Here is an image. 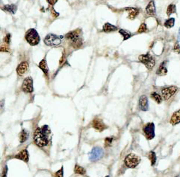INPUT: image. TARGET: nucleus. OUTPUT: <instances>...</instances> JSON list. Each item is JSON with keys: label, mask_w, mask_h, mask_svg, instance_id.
<instances>
[{"label": "nucleus", "mask_w": 180, "mask_h": 177, "mask_svg": "<svg viewBox=\"0 0 180 177\" xmlns=\"http://www.w3.org/2000/svg\"><path fill=\"white\" fill-rule=\"evenodd\" d=\"M51 133L50 129L47 125L41 128H37L34 133V142L38 148H44L49 144L48 135Z\"/></svg>", "instance_id": "obj_1"}, {"label": "nucleus", "mask_w": 180, "mask_h": 177, "mask_svg": "<svg viewBox=\"0 0 180 177\" xmlns=\"http://www.w3.org/2000/svg\"><path fill=\"white\" fill-rule=\"evenodd\" d=\"M66 38L69 40L70 45L74 48H79L82 44V39L79 35V31H70L66 35Z\"/></svg>", "instance_id": "obj_2"}, {"label": "nucleus", "mask_w": 180, "mask_h": 177, "mask_svg": "<svg viewBox=\"0 0 180 177\" xmlns=\"http://www.w3.org/2000/svg\"><path fill=\"white\" fill-rule=\"evenodd\" d=\"M141 162V158L135 153H129L125 157L124 163L129 168H135Z\"/></svg>", "instance_id": "obj_3"}, {"label": "nucleus", "mask_w": 180, "mask_h": 177, "mask_svg": "<svg viewBox=\"0 0 180 177\" xmlns=\"http://www.w3.org/2000/svg\"><path fill=\"white\" fill-rule=\"evenodd\" d=\"M26 40L31 45H37L40 43V36L37 31L34 28L29 29L26 34Z\"/></svg>", "instance_id": "obj_4"}, {"label": "nucleus", "mask_w": 180, "mask_h": 177, "mask_svg": "<svg viewBox=\"0 0 180 177\" xmlns=\"http://www.w3.org/2000/svg\"><path fill=\"white\" fill-rule=\"evenodd\" d=\"M139 61L142 62L149 70H152L155 66V63H156L153 57L148 53L139 56Z\"/></svg>", "instance_id": "obj_5"}, {"label": "nucleus", "mask_w": 180, "mask_h": 177, "mask_svg": "<svg viewBox=\"0 0 180 177\" xmlns=\"http://www.w3.org/2000/svg\"><path fill=\"white\" fill-rule=\"evenodd\" d=\"M44 43L49 46H58L61 43V37L53 34H49L44 39Z\"/></svg>", "instance_id": "obj_6"}, {"label": "nucleus", "mask_w": 180, "mask_h": 177, "mask_svg": "<svg viewBox=\"0 0 180 177\" xmlns=\"http://www.w3.org/2000/svg\"><path fill=\"white\" fill-rule=\"evenodd\" d=\"M143 135L147 140H152L155 137V125L153 123H147L143 127Z\"/></svg>", "instance_id": "obj_7"}, {"label": "nucleus", "mask_w": 180, "mask_h": 177, "mask_svg": "<svg viewBox=\"0 0 180 177\" xmlns=\"http://www.w3.org/2000/svg\"><path fill=\"white\" fill-rule=\"evenodd\" d=\"M104 153L103 150L101 148L96 147L92 149L91 153H89V159L91 161H96L102 157Z\"/></svg>", "instance_id": "obj_8"}, {"label": "nucleus", "mask_w": 180, "mask_h": 177, "mask_svg": "<svg viewBox=\"0 0 180 177\" xmlns=\"http://www.w3.org/2000/svg\"><path fill=\"white\" fill-rule=\"evenodd\" d=\"M22 90L26 93H32L34 91L33 79L31 77H27L24 79L22 84Z\"/></svg>", "instance_id": "obj_9"}, {"label": "nucleus", "mask_w": 180, "mask_h": 177, "mask_svg": "<svg viewBox=\"0 0 180 177\" xmlns=\"http://www.w3.org/2000/svg\"><path fill=\"white\" fill-rule=\"evenodd\" d=\"M177 90H178V89L176 86L165 87L161 89V95H162L164 100H169L174 94H176Z\"/></svg>", "instance_id": "obj_10"}, {"label": "nucleus", "mask_w": 180, "mask_h": 177, "mask_svg": "<svg viewBox=\"0 0 180 177\" xmlns=\"http://www.w3.org/2000/svg\"><path fill=\"white\" fill-rule=\"evenodd\" d=\"M92 126L96 131H99V132H102L108 128V126L102 121V120L97 118H94L92 122Z\"/></svg>", "instance_id": "obj_11"}, {"label": "nucleus", "mask_w": 180, "mask_h": 177, "mask_svg": "<svg viewBox=\"0 0 180 177\" xmlns=\"http://www.w3.org/2000/svg\"><path fill=\"white\" fill-rule=\"evenodd\" d=\"M28 71V63L26 61H23L18 65L17 68V72L19 76H23Z\"/></svg>", "instance_id": "obj_12"}, {"label": "nucleus", "mask_w": 180, "mask_h": 177, "mask_svg": "<svg viewBox=\"0 0 180 177\" xmlns=\"http://www.w3.org/2000/svg\"><path fill=\"white\" fill-rule=\"evenodd\" d=\"M138 106L140 108L141 110L142 111H147L149 109V102L148 99H147L146 95H142L141 97L139 98V101H138Z\"/></svg>", "instance_id": "obj_13"}, {"label": "nucleus", "mask_w": 180, "mask_h": 177, "mask_svg": "<svg viewBox=\"0 0 180 177\" xmlns=\"http://www.w3.org/2000/svg\"><path fill=\"white\" fill-rule=\"evenodd\" d=\"M14 158H17V159L21 160V161H25V162H28V160H29V154H28L27 149L22 150L20 152L16 154V156H14Z\"/></svg>", "instance_id": "obj_14"}, {"label": "nucleus", "mask_w": 180, "mask_h": 177, "mask_svg": "<svg viewBox=\"0 0 180 177\" xmlns=\"http://www.w3.org/2000/svg\"><path fill=\"white\" fill-rule=\"evenodd\" d=\"M146 13L148 16H155L156 13V5L154 3V1H151L149 2L147 5V8H146Z\"/></svg>", "instance_id": "obj_15"}, {"label": "nucleus", "mask_w": 180, "mask_h": 177, "mask_svg": "<svg viewBox=\"0 0 180 177\" xmlns=\"http://www.w3.org/2000/svg\"><path fill=\"white\" fill-rule=\"evenodd\" d=\"M126 10L129 12V16L128 17L130 19H134L139 14V10L135 8H126Z\"/></svg>", "instance_id": "obj_16"}, {"label": "nucleus", "mask_w": 180, "mask_h": 177, "mask_svg": "<svg viewBox=\"0 0 180 177\" xmlns=\"http://www.w3.org/2000/svg\"><path fill=\"white\" fill-rule=\"evenodd\" d=\"M166 61H164V62H161L159 68L158 69L157 71H156V74L158 75H160V76H163V75H167V73H168V69L166 67Z\"/></svg>", "instance_id": "obj_17"}, {"label": "nucleus", "mask_w": 180, "mask_h": 177, "mask_svg": "<svg viewBox=\"0 0 180 177\" xmlns=\"http://www.w3.org/2000/svg\"><path fill=\"white\" fill-rule=\"evenodd\" d=\"M180 123V109L175 112L170 118V123L173 125L178 124Z\"/></svg>", "instance_id": "obj_18"}, {"label": "nucleus", "mask_w": 180, "mask_h": 177, "mask_svg": "<svg viewBox=\"0 0 180 177\" xmlns=\"http://www.w3.org/2000/svg\"><path fill=\"white\" fill-rule=\"evenodd\" d=\"M28 136H29V133L26 130H23L21 132H19V142L23 144L25 141H26L27 139H28Z\"/></svg>", "instance_id": "obj_19"}, {"label": "nucleus", "mask_w": 180, "mask_h": 177, "mask_svg": "<svg viewBox=\"0 0 180 177\" xmlns=\"http://www.w3.org/2000/svg\"><path fill=\"white\" fill-rule=\"evenodd\" d=\"M39 68L42 70L43 72L45 74V75H47L49 73V67L47 66V62H46V60L44 58L42 60L40 61L39 63Z\"/></svg>", "instance_id": "obj_20"}, {"label": "nucleus", "mask_w": 180, "mask_h": 177, "mask_svg": "<svg viewBox=\"0 0 180 177\" xmlns=\"http://www.w3.org/2000/svg\"><path fill=\"white\" fill-rule=\"evenodd\" d=\"M117 30V28L116 26L113 25L111 23H106L103 25V31L106 32V33H109V32H112V31H115Z\"/></svg>", "instance_id": "obj_21"}, {"label": "nucleus", "mask_w": 180, "mask_h": 177, "mask_svg": "<svg viewBox=\"0 0 180 177\" xmlns=\"http://www.w3.org/2000/svg\"><path fill=\"white\" fill-rule=\"evenodd\" d=\"M4 10H6L7 12L11 13V14H15L17 11V6L15 5H6L3 8Z\"/></svg>", "instance_id": "obj_22"}, {"label": "nucleus", "mask_w": 180, "mask_h": 177, "mask_svg": "<svg viewBox=\"0 0 180 177\" xmlns=\"http://www.w3.org/2000/svg\"><path fill=\"white\" fill-rule=\"evenodd\" d=\"M148 158L151 162L152 166H154L156 163V160H157V157H156V154L154 151H150L148 154Z\"/></svg>", "instance_id": "obj_23"}, {"label": "nucleus", "mask_w": 180, "mask_h": 177, "mask_svg": "<svg viewBox=\"0 0 180 177\" xmlns=\"http://www.w3.org/2000/svg\"><path fill=\"white\" fill-rule=\"evenodd\" d=\"M74 172L75 174H79V175H84L86 174V170L83 167L80 166V165H75V167H74Z\"/></svg>", "instance_id": "obj_24"}, {"label": "nucleus", "mask_w": 180, "mask_h": 177, "mask_svg": "<svg viewBox=\"0 0 180 177\" xmlns=\"http://www.w3.org/2000/svg\"><path fill=\"white\" fill-rule=\"evenodd\" d=\"M119 33L123 36V40H124V41L125 40H128L129 38H130V37L132 36V34L129 31H126V30H124V29H120Z\"/></svg>", "instance_id": "obj_25"}, {"label": "nucleus", "mask_w": 180, "mask_h": 177, "mask_svg": "<svg viewBox=\"0 0 180 177\" xmlns=\"http://www.w3.org/2000/svg\"><path fill=\"white\" fill-rule=\"evenodd\" d=\"M151 97H152L157 104H161V103L162 102V97H161V96L159 94H158L157 92H152V93L151 94Z\"/></svg>", "instance_id": "obj_26"}, {"label": "nucleus", "mask_w": 180, "mask_h": 177, "mask_svg": "<svg viewBox=\"0 0 180 177\" xmlns=\"http://www.w3.org/2000/svg\"><path fill=\"white\" fill-rule=\"evenodd\" d=\"M175 25V19L174 18H170V19H167L164 23V26L167 28H170L173 27Z\"/></svg>", "instance_id": "obj_27"}, {"label": "nucleus", "mask_w": 180, "mask_h": 177, "mask_svg": "<svg viewBox=\"0 0 180 177\" xmlns=\"http://www.w3.org/2000/svg\"><path fill=\"white\" fill-rule=\"evenodd\" d=\"M176 12H177V7H176V5H173V4L170 5L168 7V9H167V14H168V16H170L172 14H174V13Z\"/></svg>", "instance_id": "obj_28"}, {"label": "nucleus", "mask_w": 180, "mask_h": 177, "mask_svg": "<svg viewBox=\"0 0 180 177\" xmlns=\"http://www.w3.org/2000/svg\"><path fill=\"white\" fill-rule=\"evenodd\" d=\"M147 31V25L145 23H142L141 25H140L139 28L138 30V33L141 34V33H144L146 31Z\"/></svg>", "instance_id": "obj_29"}, {"label": "nucleus", "mask_w": 180, "mask_h": 177, "mask_svg": "<svg viewBox=\"0 0 180 177\" xmlns=\"http://www.w3.org/2000/svg\"><path fill=\"white\" fill-rule=\"evenodd\" d=\"M113 140H114V138L113 137H107L105 139V148H108L109 146L111 145L112 142H113Z\"/></svg>", "instance_id": "obj_30"}, {"label": "nucleus", "mask_w": 180, "mask_h": 177, "mask_svg": "<svg viewBox=\"0 0 180 177\" xmlns=\"http://www.w3.org/2000/svg\"><path fill=\"white\" fill-rule=\"evenodd\" d=\"M55 177H64V167H62L60 170L55 172L54 174Z\"/></svg>", "instance_id": "obj_31"}, {"label": "nucleus", "mask_w": 180, "mask_h": 177, "mask_svg": "<svg viewBox=\"0 0 180 177\" xmlns=\"http://www.w3.org/2000/svg\"><path fill=\"white\" fill-rule=\"evenodd\" d=\"M173 51H174L176 53H177V54H180V45L178 43H177L174 45V47H173Z\"/></svg>", "instance_id": "obj_32"}, {"label": "nucleus", "mask_w": 180, "mask_h": 177, "mask_svg": "<svg viewBox=\"0 0 180 177\" xmlns=\"http://www.w3.org/2000/svg\"><path fill=\"white\" fill-rule=\"evenodd\" d=\"M7 172H8V167L7 165H6V167H5L3 168V170H2V172L1 173V174H0L1 177H7Z\"/></svg>", "instance_id": "obj_33"}, {"label": "nucleus", "mask_w": 180, "mask_h": 177, "mask_svg": "<svg viewBox=\"0 0 180 177\" xmlns=\"http://www.w3.org/2000/svg\"><path fill=\"white\" fill-rule=\"evenodd\" d=\"M4 41H5V43L7 44H8L9 43H10V41H11V35L10 34H7L6 36V37H5V39H4Z\"/></svg>", "instance_id": "obj_34"}, {"label": "nucleus", "mask_w": 180, "mask_h": 177, "mask_svg": "<svg viewBox=\"0 0 180 177\" xmlns=\"http://www.w3.org/2000/svg\"><path fill=\"white\" fill-rule=\"evenodd\" d=\"M0 51L1 52H8L9 51V49L6 46H2L0 48Z\"/></svg>", "instance_id": "obj_35"}, {"label": "nucleus", "mask_w": 180, "mask_h": 177, "mask_svg": "<svg viewBox=\"0 0 180 177\" xmlns=\"http://www.w3.org/2000/svg\"><path fill=\"white\" fill-rule=\"evenodd\" d=\"M57 2H58V0H47V2L51 5H54Z\"/></svg>", "instance_id": "obj_36"}, {"label": "nucleus", "mask_w": 180, "mask_h": 177, "mask_svg": "<svg viewBox=\"0 0 180 177\" xmlns=\"http://www.w3.org/2000/svg\"><path fill=\"white\" fill-rule=\"evenodd\" d=\"M178 40H180V28L179 29V33H178Z\"/></svg>", "instance_id": "obj_37"}, {"label": "nucleus", "mask_w": 180, "mask_h": 177, "mask_svg": "<svg viewBox=\"0 0 180 177\" xmlns=\"http://www.w3.org/2000/svg\"><path fill=\"white\" fill-rule=\"evenodd\" d=\"M105 177H109V176H105Z\"/></svg>", "instance_id": "obj_38"}, {"label": "nucleus", "mask_w": 180, "mask_h": 177, "mask_svg": "<svg viewBox=\"0 0 180 177\" xmlns=\"http://www.w3.org/2000/svg\"><path fill=\"white\" fill-rule=\"evenodd\" d=\"M176 177H179V176H176Z\"/></svg>", "instance_id": "obj_39"}]
</instances>
